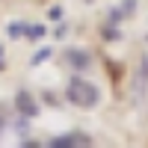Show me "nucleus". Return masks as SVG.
Wrapping results in <instances>:
<instances>
[{"mask_svg": "<svg viewBox=\"0 0 148 148\" xmlns=\"http://www.w3.org/2000/svg\"><path fill=\"white\" fill-rule=\"evenodd\" d=\"M65 101L74 104L77 110H92L101 101V89L92 83V80H83V77H71L65 86Z\"/></svg>", "mask_w": 148, "mask_h": 148, "instance_id": "f257e3e1", "label": "nucleus"}, {"mask_svg": "<svg viewBox=\"0 0 148 148\" xmlns=\"http://www.w3.org/2000/svg\"><path fill=\"white\" fill-rule=\"evenodd\" d=\"M47 148H86L92 145V136L83 130H71V133H59V136H51L45 142Z\"/></svg>", "mask_w": 148, "mask_h": 148, "instance_id": "f03ea898", "label": "nucleus"}, {"mask_svg": "<svg viewBox=\"0 0 148 148\" xmlns=\"http://www.w3.org/2000/svg\"><path fill=\"white\" fill-rule=\"evenodd\" d=\"M12 104H15V113L21 119H36V116H39V101H36L33 92H27V89H18Z\"/></svg>", "mask_w": 148, "mask_h": 148, "instance_id": "7ed1b4c3", "label": "nucleus"}, {"mask_svg": "<svg viewBox=\"0 0 148 148\" xmlns=\"http://www.w3.org/2000/svg\"><path fill=\"white\" fill-rule=\"evenodd\" d=\"M62 59H65V65L74 68V71H89L92 68V53L83 51V47H68V51L62 53Z\"/></svg>", "mask_w": 148, "mask_h": 148, "instance_id": "20e7f679", "label": "nucleus"}, {"mask_svg": "<svg viewBox=\"0 0 148 148\" xmlns=\"http://www.w3.org/2000/svg\"><path fill=\"white\" fill-rule=\"evenodd\" d=\"M133 12H136V0H121V3H116L113 9H110L107 24H116V27H121V21L133 18Z\"/></svg>", "mask_w": 148, "mask_h": 148, "instance_id": "39448f33", "label": "nucleus"}, {"mask_svg": "<svg viewBox=\"0 0 148 148\" xmlns=\"http://www.w3.org/2000/svg\"><path fill=\"white\" fill-rule=\"evenodd\" d=\"M148 92V56H142V62L136 68V77H133V95L142 98Z\"/></svg>", "mask_w": 148, "mask_h": 148, "instance_id": "423d86ee", "label": "nucleus"}, {"mask_svg": "<svg viewBox=\"0 0 148 148\" xmlns=\"http://www.w3.org/2000/svg\"><path fill=\"white\" fill-rule=\"evenodd\" d=\"M24 36H27L30 42H39L42 36H45V27H42V24H33V27L27 24V27H24Z\"/></svg>", "mask_w": 148, "mask_h": 148, "instance_id": "0eeeda50", "label": "nucleus"}, {"mask_svg": "<svg viewBox=\"0 0 148 148\" xmlns=\"http://www.w3.org/2000/svg\"><path fill=\"white\" fill-rule=\"evenodd\" d=\"M101 36H104L107 42H116V39H121V33L116 30V24H107V27L101 30Z\"/></svg>", "mask_w": 148, "mask_h": 148, "instance_id": "6e6552de", "label": "nucleus"}, {"mask_svg": "<svg viewBox=\"0 0 148 148\" xmlns=\"http://www.w3.org/2000/svg\"><path fill=\"white\" fill-rule=\"evenodd\" d=\"M45 59H51V47H42V51H39V53H36V56L30 59V65H42Z\"/></svg>", "mask_w": 148, "mask_h": 148, "instance_id": "1a4fd4ad", "label": "nucleus"}, {"mask_svg": "<svg viewBox=\"0 0 148 148\" xmlns=\"http://www.w3.org/2000/svg\"><path fill=\"white\" fill-rule=\"evenodd\" d=\"M24 27H27L24 21H18V24H9V36H12V39H18V36H24Z\"/></svg>", "mask_w": 148, "mask_h": 148, "instance_id": "9d476101", "label": "nucleus"}, {"mask_svg": "<svg viewBox=\"0 0 148 148\" xmlns=\"http://www.w3.org/2000/svg\"><path fill=\"white\" fill-rule=\"evenodd\" d=\"M47 18H53V21H59V18H62V9H59V6H53L51 12H47Z\"/></svg>", "mask_w": 148, "mask_h": 148, "instance_id": "9b49d317", "label": "nucleus"}, {"mask_svg": "<svg viewBox=\"0 0 148 148\" xmlns=\"http://www.w3.org/2000/svg\"><path fill=\"white\" fill-rule=\"evenodd\" d=\"M6 68V51H3V45H0V71Z\"/></svg>", "mask_w": 148, "mask_h": 148, "instance_id": "f8f14e48", "label": "nucleus"}, {"mask_svg": "<svg viewBox=\"0 0 148 148\" xmlns=\"http://www.w3.org/2000/svg\"><path fill=\"white\" fill-rule=\"evenodd\" d=\"M0 133H3V119H0Z\"/></svg>", "mask_w": 148, "mask_h": 148, "instance_id": "ddd939ff", "label": "nucleus"}, {"mask_svg": "<svg viewBox=\"0 0 148 148\" xmlns=\"http://www.w3.org/2000/svg\"><path fill=\"white\" fill-rule=\"evenodd\" d=\"M86 3H92V0H86Z\"/></svg>", "mask_w": 148, "mask_h": 148, "instance_id": "4468645a", "label": "nucleus"}]
</instances>
